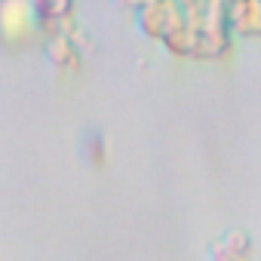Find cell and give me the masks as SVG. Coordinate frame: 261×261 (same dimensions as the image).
I'll list each match as a JSON object with an SVG mask.
<instances>
[{
  "instance_id": "cell-3",
  "label": "cell",
  "mask_w": 261,
  "mask_h": 261,
  "mask_svg": "<svg viewBox=\"0 0 261 261\" xmlns=\"http://www.w3.org/2000/svg\"><path fill=\"white\" fill-rule=\"evenodd\" d=\"M46 59L62 74L80 71V65H83V46L77 40V31H68V34H59V37H46Z\"/></svg>"
},
{
  "instance_id": "cell-6",
  "label": "cell",
  "mask_w": 261,
  "mask_h": 261,
  "mask_svg": "<svg viewBox=\"0 0 261 261\" xmlns=\"http://www.w3.org/2000/svg\"><path fill=\"white\" fill-rule=\"evenodd\" d=\"M86 157H89L92 166H105V160H108V148H105L101 136H92V139L86 142Z\"/></svg>"
},
{
  "instance_id": "cell-5",
  "label": "cell",
  "mask_w": 261,
  "mask_h": 261,
  "mask_svg": "<svg viewBox=\"0 0 261 261\" xmlns=\"http://www.w3.org/2000/svg\"><path fill=\"white\" fill-rule=\"evenodd\" d=\"M209 261H252V240L243 230H230L209 243Z\"/></svg>"
},
{
  "instance_id": "cell-4",
  "label": "cell",
  "mask_w": 261,
  "mask_h": 261,
  "mask_svg": "<svg viewBox=\"0 0 261 261\" xmlns=\"http://www.w3.org/2000/svg\"><path fill=\"white\" fill-rule=\"evenodd\" d=\"M224 22H227V31L261 37V0H230Z\"/></svg>"
},
{
  "instance_id": "cell-7",
  "label": "cell",
  "mask_w": 261,
  "mask_h": 261,
  "mask_svg": "<svg viewBox=\"0 0 261 261\" xmlns=\"http://www.w3.org/2000/svg\"><path fill=\"white\" fill-rule=\"evenodd\" d=\"M117 4H123L126 10H142V7L148 4V0H117Z\"/></svg>"
},
{
  "instance_id": "cell-2",
  "label": "cell",
  "mask_w": 261,
  "mask_h": 261,
  "mask_svg": "<svg viewBox=\"0 0 261 261\" xmlns=\"http://www.w3.org/2000/svg\"><path fill=\"white\" fill-rule=\"evenodd\" d=\"M31 13H34L37 34L43 40L59 37L74 31L77 25V0H31Z\"/></svg>"
},
{
  "instance_id": "cell-1",
  "label": "cell",
  "mask_w": 261,
  "mask_h": 261,
  "mask_svg": "<svg viewBox=\"0 0 261 261\" xmlns=\"http://www.w3.org/2000/svg\"><path fill=\"white\" fill-rule=\"evenodd\" d=\"M31 0H0V49H25L37 40Z\"/></svg>"
}]
</instances>
